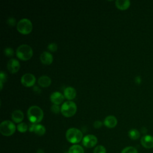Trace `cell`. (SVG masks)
Segmentation results:
<instances>
[{
    "mask_svg": "<svg viewBox=\"0 0 153 153\" xmlns=\"http://www.w3.org/2000/svg\"><path fill=\"white\" fill-rule=\"evenodd\" d=\"M20 65L17 60L16 59H11L7 63V69L11 74L17 73L20 69Z\"/></svg>",
    "mask_w": 153,
    "mask_h": 153,
    "instance_id": "30bf717a",
    "label": "cell"
},
{
    "mask_svg": "<svg viewBox=\"0 0 153 153\" xmlns=\"http://www.w3.org/2000/svg\"><path fill=\"white\" fill-rule=\"evenodd\" d=\"M51 111L54 114H59L60 112H61V107L57 105L53 104L51 106Z\"/></svg>",
    "mask_w": 153,
    "mask_h": 153,
    "instance_id": "4316f807",
    "label": "cell"
},
{
    "mask_svg": "<svg viewBox=\"0 0 153 153\" xmlns=\"http://www.w3.org/2000/svg\"><path fill=\"white\" fill-rule=\"evenodd\" d=\"M97 138L93 134H87L85 136L82 140V145L88 148L94 147L97 144Z\"/></svg>",
    "mask_w": 153,
    "mask_h": 153,
    "instance_id": "ba28073f",
    "label": "cell"
},
{
    "mask_svg": "<svg viewBox=\"0 0 153 153\" xmlns=\"http://www.w3.org/2000/svg\"><path fill=\"white\" fill-rule=\"evenodd\" d=\"M77 106L72 100L65 102L61 106V113L65 117H71L76 112Z\"/></svg>",
    "mask_w": 153,
    "mask_h": 153,
    "instance_id": "277c9868",
    "label": "cell"
},
{
    "mask_svg": "<svg viewBox=\"0 0 153 153\" xmlns=\"http://www.w3.org/2000/svg\"><path fill=\"white\" fill-rule=\"evenodd\" d=\"M47 48L51 52H55L57 50V45L55 42H52L50 43L48 45Z\"/></svg>",
    "mask_w": 153,
    "mask_h": 153,
    "instance_id": "484cf974",
    "label": "cell"
},
{
    "mask_svg": "<svg viewBox=\"0 0 153 153\" xmlns=\"http://www.w3.org/2000/svg\"><path fill=\"white\" fill-rule=\"evenodd\" d=\"M129 137L132 140H137L140 137V132L136 128H132L128 133Z\"/></svg>",
    "mask_w": 153,
    "mask_h": 153,
    "instance_id": "ffe728a7",
    "label": "cell"
},
{
    "mask_svg": "<svg viewBox=\"0 0 153 153\" xmlns=\"http://www.w3.org/2000/svg\"><path fill=\"white\" fill-rule=\"evenodd\" d=\"M40 60L42 64L49 65L53 61V55L48 51H44L40 56Z\"/></svg>",
    "mask_w": 153,
    "mask_h": 153,
    "instance_id": "4fadbf2b",
    "label": "cell"
},
{
    "mask_svg": "<svg viewBox=\"0 0 153 153\" xmlns=\"http://www.w3.org/2000/svg\"><path fill=\"white\" fill-rule=\"evenodd\" d=\"M66 138L71 143H78L82 140V133L76 128L72 127L69 128L66 132Z\"/></svg>",
    "mask_w": 153,
    "mask_h": 153,
    "instance_id": "3957f363",
    "label": "cell"
},
{
    "mask_svg": "<svg viewBox=\"0 0 153 153\" xmlns=\"http://www.w3.org/2000/svg\"><path fill=\"white\" fill-rule=\"evenodd\" d=\"M32 23L31 21L27 19L23 18L20 19L17 23V30L22 35H27L32 30Z\"/></svg>",
    "mask_w": 153,
    "mask_h": 153,
    "instance_id": "5b68a950",
    "label": "cell"
},
{
    "mask_svg": "<svg viewBox=\"0 0 153 153\" xmlns=\"http://www.w3.org/2000/svg\"><path fill=\"white\" fill-rule=\"evenodd\" d=\"M38 83L41 87H47L51 84V80L48 76L42 75L38 78Z\"/></svg>",
    "mask_w": 153,
    "mask_h": 153,
    "instance_id": "e0dca14e",
    "label": "cell"
},
{
    "mask_svg": "<svg viewBox=\"0 0 153 153\" xmlns=\"http://www.w3.org/2000/svg\"><path fill=\"white\" fill-rule=\"evenodd\" d=\"M33 90L34 91V92H35V93H39L41 92V90H40L39 88L38 87H37V86L33 87Z\"/></svg>",
    "mask_w": 153,
    "mask_h": 153,
    "instance_id": "f546056e",
    "label": "cell"
},
{
    "mask_svg": "<svg viewBox=\"0 0 153 153\" xmlns=\"http://www.w3.org/2000/svg\"><path fill=\"white\" fill-rule=\"evenodd\" d=\"M4 54H5L6 56L7 57H12L14 55V50L11 47H7L4 49Z\"/></svg>",
    "mask_w": 153,
    "mask_h": 153,
    "instance_id": "d4e9b609",
    "label": "cell"
},
{
    "mask_svg": "<svg viewBox=\"0 0 153 153\" xmlns=\"http://www.w3.org/2000/svg\"><path fill=\"white\" fill-rule=\"evenodd\" d=\"M27 118L32 124H38L44 117V112L41 108L38 106L33 105L29 108L27 112Z\"/></svg>",
    "mask_w": 153,
    "mask_h": 153,
    "instance_id": "6da1fadb",
    "label": "cell"
},
{
    "mask_svg": "<svg viewBox=\"0 0 153 153\" xmlns=\"http://www.w3.org/2000/svg\"><path fill=\"white\" fill-rule=\"evenodd\" d=\"M63 95L66 99L71 100L74 99L76 96V90L72 87H67L64 90Z\"/></svg>",
    "mask_w": 153,
    "mask_h": 153,
    "instance_id": "9a60e30c",
    "label": "cell"
},
{
    "mask_svg": "<svg viewBox=\"0 0 153 153\" xmlns=\"http://www.w3.org/2000/svg\"><path fill=\"white\" fill-rule=\"evenodd\" d=\"M115 5L120 10H126L130 5V1L128 0H117Z\"/></svg>",
    "mask_w": 153,
    "mask_h": 153,
    "instance_id": "ac0fdd59",
    "label": "cell"
},
{
    "mask_svg": "<svg viewBox=\"0 0 153 153\" xmlns=\"http://www.w3.org/2000/svg\"><path fill=\"white\" fill-rule=\"evenodd\" d=\"M16 129L15 124L10 120L3 121L0 124V132L5 136L13 135L16 131Z\"/></svg>",
    "mask_w": 153,
    "mask_h": 153,
    "instance_id": "8992f818",
    "label": "cell"
},
{
    "mask_svg": "<svg viewBox=\"0 0 153 153\" xmlns=\"http://www.w3.org/2000/svg\"><path fill=\"white\" fill-rule=\"evenodd\" d=\"M65 98L64 95L59 91H54L50 95V100L54 105H59L63 102Z\"/></svg>",
    "mask_w": 153,
    "mask_h": 153,
    "instance_id": "8fae6325",
    "label": "cell"
},
{
    "mask_svg": "<svg viewBox=\"0 0 153 153\" xmlns=\"http://www.w3.org/2000/svg\"><path fill=\"white\" fill-rule=\"evenodd\" d=\"M36 81L35 76L30 73H26L22 75L21 78L22 84L26 87H30L33 86Z\"/></svg>",
    "mask_w": 153,
    "mask_h": 153,
    "instance_id": "52a82bcc",
    "label": "cell"
},
{
    "mask_svg": "<svg viewBox=\"0 0 153 153\" xmlns=\"http://www.w3.org/2000/svg\"><path fill=\"white\" fill-rule=\"evenodd\" d=\"M68 153H84V150L81 145L75 144L69 148Z\"/></svg>",
    "mask_w": 153,
    "mask_h": 153,
    "instance_id": "d6986e66",
    "label": "cell"
},
{
    "mask_svg": "<svg viewBox=\"0 0 153 153\" xmlns=\"http://www.w3.org/2000/svg\"><path fill=\"white\" fill-rule=\"evenodd\" d=\"M93 153H106V149L103 145H98L94 148Z\"/></svg>",
    "mask_w": 153,
    "mask_h": 153,
    "instance_id": "cb8c5ba5",
    "label": "cell"
},
{
    "mask_svg": "<svg viewBox=\"0 0 153 153\" xmlns=\"http://www.w3.org/2000/svg\"><path fill=\"white\" fill-rule=\"evenodd\" d=\"M36 153H44V150H42L41 149H39L37 150Z\"/></svg>",
    "mask_w": 153,
    "mask_h": 153,
    "instance_id": "4dcf8cb0",
    "label": "cell"
},
{
    "mask_svg": "<svg viewBox=\"0 0 153 153\" xmlns=\"http://www.w3.org/2000/svg\"><path fill=\"white\" fill-rule=\"evenodd\" d=\"M11 118L16 123H20L24 118V114L21 110L17 109L13 112L11 114Z\"/></svg>",
    "mask_w": 153,
    "mask_h": 153,
    "instance_id": "2e32d148",
    "label": "cell"
},
{
    "mask_svg": "<svg viewBox=\"0 0 153 153\" xmlns=\"http://www.w3.org/2000/svg\"><path fill=\"white\" fill-rule=\"evenodd\" d=\"M29 130L30 132H34L38 136H42L45 133L46 131V129L43 125L32 123L29 126Z\"/></svg>",
    "mask_w": 153,
    "mask_h": 153,
    "instance_id": "9c48e42d",
    "label": "cell"
},
{
    "mask_svg": "<svg viewBox=\"0 0 153 153\" xmlns=\"http://www.w3.org/2000/svg\"><path fill=\"white\" fill-rule=\"evenodd\" d=\"M103 124L108 128H114L117 124V119L114 115H108L105 118Z\"/></svg>",
    "mask_w": 153,
    "mask_h": 153,
    "instance_id": "5bb4252c",
    "label": "cell"
},
{
    "mask_svg": "<svg viewBox=\"0 0 153 153\" xmlns=\"http://www.w3.org/2000/svg\"><path fill=\"white\" fill-rule=\"evenodd\" d=\"M16 19L13 17H10L7 19V24L11 26H14L16 25Z\"/></svg>",
    "mask_w": 153,
    "mask_h": 153,
    "instance_id": "83f0119b",
    "label": "cell"
},
{
    "mask_svg": "<svg viewBox=\"0 0 153 153\" xmlns=\"http://www.w3.org/2000/svg\"><path fill=\"white\" fill-rule=\"evenodd\" d=\"M121 153H137V151L133 146H127L121 151Z\"/></svg>",
    "mask_w": 153,
    "mask_h": 153,
    "instance_id": "7402d4cb",
    "label": "cell"
},
{
    "mask_svg": "<svg viewBox=\"0 0 153 153\" xmlns=\"http://www.w3.org/2000/svg\"><path fill=\"white\" fill-rule=\"evenodd\" d=\"M16 56L22 60H28L33 56L32 48L27 44L20 45L16 50Z\"/></svg>",
    "mask_w": 153,
    "mask_h": 153,
    "instance_id": "7a4b0ae2",
    "label": "cell"
},
{
    "mask_svg": "<svg viewBox=\"0 0 153 153\" xmlns=\"http://www.w3.org/2000/svg\"><path fill=\"white\" fill-rule=\"evenodd\" d=\"M17 129L20 133H25L28 130V126L25 123H20L17 125Z\"/></svg>",
    "mask_w": 153,
    "mask_h": 153,
    "instance_id": "44dd1931",
    "label": "cell"
},
{
    "mask_svg": "<svg viewBox=\"0 0 153 153\" xmlns=\"http://www.w3.org/2000/svg\"><path fill=\"white\" fill-rule=\"evenodd\" d=\"M141 145L145 148L150 149L153 148V136L151 135H145L140 139Z\"/></svg>",
    "mask_w": 153,
    "mask_h": 153,
    "instance_id": "7c38bea8",
    "label": "cell"
},
{
    "mask_svg": "<svg viewBox=\"0 0 153 153\" xmlns=\"http://www.w3.org/2000/svg\"><path fill=\"white\" fill-rule=\"evenodd\" d=\"M7 74L1 71L0 74V85H1V90L2 89V86H3V83L7 81Z\"/></svg>",
    "mask_w": 153,
    "mask_h": 153,
    "instance_id": "603a6c76",
    "label": "cell"
},
{
    "mask_svg": "<svg viewBox=\"0 0 153 153\" xmlns=\"http://www.w3.org/2000/svg\"><path fill=\"white\" fill-rule=\"evenodd\" d=\"M103 125V123L102 121H99V120H97V121H95L93 123V126L94 128H100Z\"/></svg>",
    "mask_w": 153,
    "mask_h": 153,
    "instance_id": "f1b7e54d",
    "label": "cell"
}]
</instances>
